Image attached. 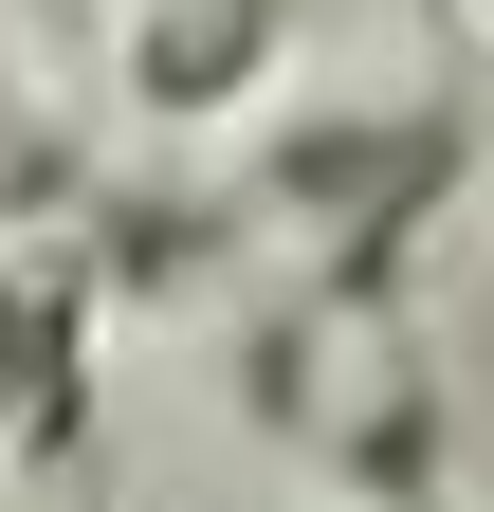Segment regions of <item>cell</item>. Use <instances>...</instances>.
<instances>
[{
	"mask_svg": "<svg viewBox=\"0 0 494 512\" xmlns=\"http://www.w3.org/2000/svg\"><path fill=\"white\" fill-rule=\"evenodd\" d=\"M92 330H110V256L0 238V458H74L92 439Z\"/></svg>",
	"mask_w": 494,
	"mask_h": 512,
	"instance_id": "cell-1",
	"label": "cell"
},
{
	"mask_svg": "<svg viewBox=\"0 0 494 512\" xmlns=\"http://www.w3.org/2000/svg\"><path fill=\"white\" fill-rule=\"evenodd\" d=\"M275 74V0H147L129 19V110L147 128H220Z\"/></svg>",
	"mask_w": 494,
	"mask_h": 512,
	"instance_id": "cell-2",
	"label": "cell"
},
{
	"mask_svg": "<svg viewBox=\"0 0 494 512\" xmlns=\"http://www.w3.org/2000/svg\"><path fill=\"white\" fill-rule=\"evenodd\" d=\"M440 439H458V421H440V384L403 366L385 403H348V421H330V476H348L366 512H440Z\"/></svg>",
	"mask_w": 494,
	"mask_h": 512,
	"instance_id": "cell-3",
	"label": "cell"
}]
</instances>
